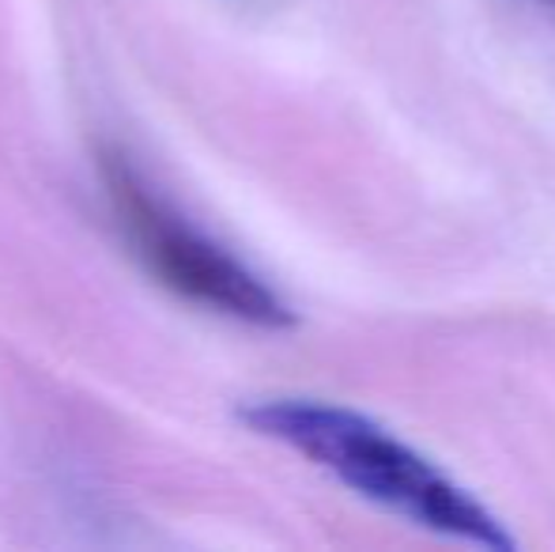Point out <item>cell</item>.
Instances as JSON below:
<instances>
[{
	"label": "cell",
	"instance_id": "1",
	"mask_svg": "<svg viewBox=\"0 0 555 552\" xmlns=\"http://www.w3.org/2000/svg\"><path fill=\"white\" fill-rule=\"evenodd\" d=\"M254 432L280 439L325 465L359 496L397 511L409 523L431 526L435 534L473 541L488 549H511L506 530L473 500L465 488L442 477L427 458L371 424L366 416L318 401H264L242 413Z\"/></svg>",
	"mask_w": 555,
	"mask_h": 552
},
{
	"label": "cell",
	"instance_id": "2",
	"mask_svg": "<svg viewBox=\"0 0 555 552\" xmlns=\"http://www.w3.org/2000/svg\"><path fill=\"white\" fill-rule=\"evenodd\" d=\"M103 182L132 254L159 284H167L182 299L264 330H284L295 322L287 303L261 277L249 273L212 239L193 231L178 213H170L167 201L155 197L152 185L132 170L125 155H103Z\"/></svg>",
	"mask_w": 555,
	"mask_h": 552
}]
</instances>
